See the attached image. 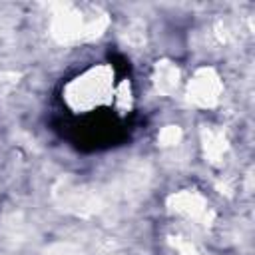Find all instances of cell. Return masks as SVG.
Instances as JSON below:
<instances>
[{
    "instance_id": "6da1fadb",
    "label": "cell",
    "mask_w": 255,
    "mask_h": 255,
    "mask_svg": "<svg viewBox=\"0 0 255 255\" xmlns=\"http://www.w3.org/2000/svg\"><path fill=\"white\" fill-rule=\"evenodd\" d=\"M108 84H110V78L104 76L102 70L90 72L86 78H82L76 84V92L72 94L74 104L76 106H84V108H92L94 104H100L104 100L102 94H106Z\"/></svg>"
}]
</instances>
